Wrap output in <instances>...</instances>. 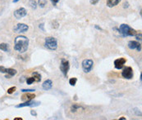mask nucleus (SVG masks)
I'll use <instances>...</instances> for the list:
<instances>
[{"instance_id": "obj_1", "label": "nucleus", "mask_w": 142, "mask_h": 120, "mask_svg": "<svg viewBox=\"0 0 142 120\" xmlns=\"http://www.w3.org/2000/svg\"><path fill=\"white\" fill-rule=\"evenodd\" d=\"M29 47V39L24 35H19L14 39V50L19 53L26 52Z\"/></svg>"}, {"instance_id": "obj_2", "label": "nucleus", "mask_w": 142, "mask_h": 120, "mask_svg": "<svg viewBox=\"0 0 142 120\" xmlns=\"http://www.w3.org/2000/svg\"><path fill=\"white\" fill-rule=\"evenodd\" d=\"M119 33L123 36V37H127V36H135L137 34V31L135 29H132L130 26L127 25V24H122L118 28Z\"/></svg>"}, {"instance_id": "obj_3", "label": "nucleus", "mask_w": 142, "mask_h": 120, "mask_svg": "<svg viewBox=\"0 0 142 120\" xmlns=\"http://www.w3.org/2000/svg\"><path fill=\"white\" fill-rule=\"evenodd\" d=\"M45 47L47 49L55 51L58 48V40L54 37H47L45 40Z\"/></svg>"}, {"instance_id": "obj_4", "label": "nucleus", "mask_w": 142, "mask_h": 120, "mask_svg": "<svg viewBox=\"0 0 142 120\" xmlns=\"http://www.w3.org/2000/svg\"><path fill=\"white\" fill-rule=\"evenodd\" d=\"M81 67L84 73L88 74L93 70L94 67V61L91 59H85L81 62Z\"/></svg>"}, {"instance_id": "obj_5", "label": "nucleus", "mask_w": 142, "mask_h": 120, "mask_svg": "<svg viewBox=\"0 0 142 120\" xmlns=\"http://www.w3.org/2000/svg\"><path fill=\"white\" fill-rule=\"evenodd\" d=\"M60 71L63 73V74L67 77V74H68V71L70 69V63L67 61V59L63 58L61 60V63H60V66H59Z\"/></svg>"}, {"instance_id": "obj_6", "label": "nucleus", "mask_w": 142, "mask_h": 120, "mask_svg": "<svg viewBox=\"0 0 142 120\" xmlns=\"http://www.w3.org/2000/svg\"><path fill=\"white\" fill-rule=\"evenodd\" d=\"M13 15L17 20H21L27 15V10L25 8H19L16 11H14Z\"/></svg>"}, {"instance_id": "obj_7", "label": "nucleus", "mask_w": 142, "mask_h": 120, "mask_svg": "<svg viewBox=\"0 0 142 120\" xmlns=\"http://www.w3.org/2000/svg\"><path fill=\"white\" fill-rule=\"evenodd\" d=\"M29 29V26L24 23H19L13 28V30L15 33L21 34V33H25Z\"/></svg>"}, {"instance_id": "obj_8", "label": "nucleus", "mask_w": 142, "mask_h": 120, "mask_svg": "<svg viewBox=\"0 0 142 120\" xmlns=\"http://www.w3.org/2000/svg\"><path fill=\"white\" fill-rule=\"evenodd\" d=\"M122 76L126 79H132L133 78V70L131 66H127L123 69Z\"/></svg>"}, {"instance_id": "obj_9", "label": "nucleus", "mask_w": 142, "mask_h": 120, "mask_svg": "<svg viewBox=\"0 0 142 120\" xmlns=\"http://www.w3.org/2000/svg\"><path fill=\"white\" fill-rule=\"evenodd\" d=\"M127 47H128V48H130L131 50L136 49L138 52L141 51V44L137 41H135V40L129 41L127 43Z\"/></svg>"}, {"instance_id": "obj_10", "label": "nucleus", "mask_w": 142, "mask_h": 120, "mask_svg": "<svg viewBox=\"0 0 142 120\" xmlns=\"http://www.w3.org/2000/svg\"><path fill=\"white\" fill-rule=\"evenodd\" d=\"M127 62V60L123 57L118 58L114 61V67L117 70H122L123 67H124V65Z\"/></svg>"}, {"instance_id": "obj_11", "label": "nucleus", "mask_w": 142, "mask_h": 120, "mask_svg": "<svg viewBox=\"0 0 142 120\" xmlns=\"http://www.w3.org/2000/svg\"><path fill=\"white\" fill-rule=\"evenodd\" d=\"M40 104V102L39 101H33L31 100H28V101H25L24 103L19 104L17 105L16 107L17 108H21V107H26V106H30V107H33V106H36V105H39Z\"/></svg>"}, {"instance_id": "obj_12", "label": "nucleus", "mask_w": 142, "mask_h": 120, "mask_svg": "<svg viewBox=\"0 0 142 120\" xmlns=\"http://www.w3.org/2000/svg\"><path fill=\"white\" fill-rule=\"evenodd\" d=\"M53 87V81L51 79H46L42 84V88L45 91H48Z\"/></svg>"}, {"instance_id": "obj_13", "label": "nucleus", "mask_w": 142, "mask_h": 120, "mask_svg": "<svg viewBox=\"0 0 142 120\" xmlns=\"http://www.w3.org/2000/svg\"><path fill=\"white\" fill-rule=\"evenodd\" d=\"M35 95L31 92H26V94H23L21 96V100L23 101H28V100H31L35 99Z\"/></svg>"}, {"instance_id": "obj_14", "label": "nucleus", "mask_w": 142, "mask_h": 120, "mask_svg": "<svg viewBox=\"0 0 142 120\" xmlns=\"http://www.w3.org/2000/svg\"><path fill=\"white\" fill-rule=\"evenodd\" d=\"M6 74H7V75H6V78H7V79H10L11 77L15 76L17 74V71L16 70H14V69L8 68L7 70H6Z\"/></svg>"}, {"instance_id": "obj_15", "label": "nucleus", "mask_w": 142, "mask_h": 120, "mask_svg": "<svg viewBox=\"0 0 142 120\" xmlns=\"http://www.w3.org/2000/svg\"><path fill=\"white\" fill-rule=\"evenodd\" d=\"M121 1H122V0H107L106 4H107V6L108 8H112L116 7L117 5H118Z\"/></svg>"}, {"instance_id": "obj_16", "label": "nucleus", "mask_w": 142, "mask_h": 120, "mask_svg": "<svg viewBox=\"0 0 142 120\" xmlns=\"http://www.w3.org/2000/svg\"><path fill=\"white\" fill-rule=\"evenodd\" d=\"M32 75L34 77V79H35V82H37V83H39L41 81V74L40 73H38V72H33L32 73Z\"/></svg>"}, {"instance_id": "obj_17", "label": "nucleus", "mask_w": 142, "mask_h": 120, "mask_svg": "<svg viewBox=\"0 0 142 120\" xmlns=\"http://www.w3.org/2000/svg\"><path fill=\"white\" fill-rule=\"evenodd\" d=\"M82 106L81 105H80L78 104H73L72 106H71V111L73 112V113H75L77 112V110H79L80 109H81Z\"/></svg>"}, {"instance_id": "obj_18", "label": "nucleus", "mask_w": 142, "mask_h": 120, "mask_svg": "<svg viewBox=\"0 0 142 120\" xmlns=\"http://www.w3.org/2000/svg\"><path fill=\"white\" fill-rule=\"evenodd\" d=\"M0 49L3 52H8L9 51V45L8 43H0Z\"/></svg>"}, {"instance_id": "obj_19", "label": "nucleus", "mask_w": 142, "mask_h": 120, "mask_svg": "<svg viewBox=\"0 0 142 120\" xmlns=\"http://www.w3.org/2000/svg\"><path fill=\"white\" fill-rule=\"evenodd\" d=\"M37 3H38V6H39L40 8H45V6L47 5V0H38Z\"/></svg>"}, {"instance_id": "obj_20", "label": "nucleus", "mask_w": 142, "mask_h": 120, "mask_svg": "<svg viewBox=\"0 0 142 120\" xmlns=\"http://www.w3.org/2000/svg\"><path fill=\"white\" fill-rule=\"evenodd\" d=\"M77 78H72V79H69V84L71 86H75L77 84Z\"/></svg>"}, {"instance_id": "obj_21", "label": "nucleus", "mask_w": 142, "mask_h": 120, "mask_svg": "<svg viewBox=\"0 0 142 120\" xmlns=\"http://www.w3.org/2000/svg\"><path fill=\"white\" fill-rule=\"evenodd\" d=\"M35 82V79H34V77H29L26 79V83L28 85H30V84H32V83Z\"/></svg>"}, {"instance_id": "obj_22", "label": "nucleus", "mask_w": 142, "mask_h": 120, "mask_svg": "<svg viewBox=\"0 0 142 120\" xmlns=\"http://www.w3.org/2000/svg\"><path fill=\"white\" fill-rule=\"evenodd\" d=\"M29 5H30L33 9H35V8H36V6H37V3H36V2L35 1V0H30Z\"/></svg>"}, {"instance_id": "obj_23", "label": "nucleus", "mask_w": 142, "mask_h": 120, "mask_svg": "<svg viewBox=\"0 0 142 120\" xmlns=\"http://www.w3.org/2000/svg\"><path fill=\"white\" fill-rule=\"evenodd\" d=\"M16 89H17V87H16L15 86L8 88V94H12V93H13V92L16 91Z\"/></svg>"}, {"instance_id": "obj_24", "label": "nucleus", "mask_w": 142, "mask_h": 120, "mask_svg": "<svg viewBox=\"0 0 142 120\" xmlns=\"http://www.w3.org/2000/svg\"><path fill=\"white\" fill-rule=\"evenodd\" d=\"M35 91V89H21V92H33Z\"/></svg>"}, {"instance_id": "obj_25", "label": "nucleus", "mask_w": 142, "mask_h": 120, "mask_svg": "<svg viewBox=\"0 0 142 120\" xmlns=\"http://www.w3.org/2000/svg\"><path fill=\"white\" fill-rule=\"evenodd\" d=\"M6 70H7V68H5L4 66H2V65H0V73L6 74Z\"/></svg>"}, {"instance_id": "obj_26", "label": "nucleus", "mask_w": 142, "mask_h": 120, "mask_svg": "<svg viewBox=\"0 0 142 120\" xmlns=\"http://www.w3.org/2000/svg\"><path fill=\"white\" fill-rule=\"evenodd\" d=\"M50 1H51L52 4H53V6H56V5L58 3V2L60 1V0H50Z\"/></svg>"}, {"instance_id": "obj_27", "label": "nucleus", "mask_w": 142, "mask_h": 120, "mask_svg": "<svg viewBox=\"0 0 142 120\" xmlns=\"http://www.w3.org/2000/svg\"><path fill=\"white\" fill-rule=\"evenodd\" d=\"M99 2H100V0H90V3L93 5H96Z\"/></svg>"}, {"instance_id": "obj_28", "label": "nucleus", "mask_w": 142, "mask_h": 120, "mask_svg": "<svg viewBox=\"0 0 142 120\" xmlns=\"http://www.w3.org/2000/svg\"><path fill=\"white\" fill-rule=\"evenodd\" d=\"M135 38H136V40H141V33H140V34H138V33H137V34L135 35Z\"/></svg>"}, {"instance_id": "obj_29", "label": "nucleus", "mask_w": 142, "mask_h": 120, "mask_svg": "<svg viewBox=\"0 0 142 120\" xmlns=\"http://www.w3.org/2000/svg\"><path fill=\"white\" fill-rule=\"evenodd\" d=\"M129 7V4H128V2H125L124 4H123V8H127Z\"/></svg>"}, {"instance_id": "obj_30", "label": "nucleus", "mask_w": 142, "mask_h": 120, "mask_svg": "<svg viewBox=\"0 0 142 120\" xmlns=\"http://www.w3.org/2000/svg\"><path fill=\"white\" fill-rule=\"evenodd\" d=\"M44 26H44V24H43V23H42V24H40V25L39 26V28H40V29H42V30H43V31H45V29H44Z\"/></svg>"}, {"instance_id": "obj_31", "label": "nucleus", "mask_w": 142, "mask_h": 120, "mask_svg": "<svg viewBox=\"0 0 142 120\" xmlns=\"http://www.w3.org/2000/svg\"><path fill=\"white\" fill-rule=\"evenodd\" d=\"M31 115H35V116H36V115H36V113H35V111H33V110L31 111Z\"/></svg>"}, {"instance_id": "obj_32", "label": "nucleus", "mask_w": 142, "mask_h": 120, "mask_svg": "<svg viewBox=\"0 0 142 120\" xmlns=\"http://www.w3.org/2000/svg\"><path fill=\"white\" fill-rule=\"evenodd\" d=\"M22 118H14V120H21Z\"/></svg>"}, {"instance_id": "obj_33", "label": "nucleus", "mask_w": 142, "mask_h": 120, "mask_svg": "<svg viewBox=\"0 0 142 120\" xmlns=\"http://www.w3.org/2000/svg\"><path fill=\"white\" fill-rule=\"evenodd\" d=\"M95 28H96V29H100V30H102V29H101L100 27H98L97 26H95Z\"/></svg>"}, {"instance_id": "obj_34", "label": "nucleus", "mask_w": 142, "mask_h": 120, "mask_svg": "<svg viewBox=\"0 0 142 120\" xmlns=\"http://www.w3.org/2000/svg\"><path fill=\"white\" fill-rule=\"evenodd\" d=\"M18 1H19V0H13V3H17Z\"/></svg>"}, {"instance_id": "obj_35", "label": "nucleus", "mask_w": 142, "mask_h": 120, "mask_svg": "<svg viewBox=\"0 0 142 120\" xmlns=\"http://www.w3.org/2000/svg\"><path fill=\"white\" fill-rule=\"evenodd\" d=\"M120 119H126V118H124V117H122V118H120Z\"/></svg>"}]
</instances>
